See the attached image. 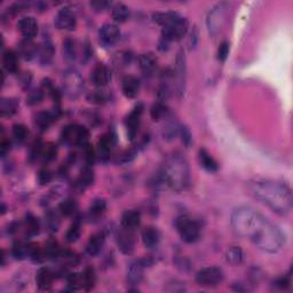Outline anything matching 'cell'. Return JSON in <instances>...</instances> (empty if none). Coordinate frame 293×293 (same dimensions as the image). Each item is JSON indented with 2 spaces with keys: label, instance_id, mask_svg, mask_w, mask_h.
I'll return each mask as SVG.
<instances>
[{
  "label": "cell",
  "instance_id": "obj_1",
  "mask_svg": "<svg viewBox=\"0 0 293 293\" xmlns=\"http://www.w3.org/2000/svg\"><path fill=\"white\" fill-rule=\"evenodd\" d=\"M230 225L237 236L263 252L276 254L284 249L286 238L282 230L252 207L242 206L234 211Z\"/></svg>",
  "mask_w": 293,
  "mask_h": 293
},
{
  "label": "cell",
  "instance_id": "obj_2",
  "mask_svg": "<svg viewBox=\"0 0 293 293\" xmlns=\"http://www.w3.org/2000/svg\"><path fill=\"white\" fill-rule=\"evenodd\" d=\"M250 192L273 212L286 215L293 206L292 192L288 184L274 180H255L249 184Z\"/></svg>",
  "mask_w": 293,
  "mask_h": 293
},
{
  "label": "cell",
  "instance_id": "obj_3",
  "mask_svg": "<svg viewBox=\"0 0 293 293\" xmlns=\"http://www.w3.org/2000/svg\"><path fill=\"white\" fill-rule=\"evenodd\" d=\"M162 182L174 192H184L192 183L189 164L181 155H172L167 157L163 165Z\"/></svg>",
  "mask_w": 293,
  "mask_h": 293
},
{
  "label": "cell",
  "instance_id": "obj_4",
  "mask_svg": "<svg viewBox=\"0 0 293 293\" xmlns=\"http://www.w3.org/2000/svg\"><path fill=\"white\" fill-rule=\"evenodd\" d=\"M154 21L162 25V38L164 41L171 42L180 40L188 31V20L176 12L155 13Z\"/></svg>",
  "mask_w": 293,
  "mask_h": 293
},
{
  "label": "cell",
  "instance_id": "obj_5",
  "mask_svg": "<svg viewBox=\"0 0 293 293\" xmlns=\"http://www.w3.org/2000/svg\"><path fill=\"white\" fill-rule=\"evenodd\" d=\"M229 12L228 2H219L211 9L206 19L207 30L213 38H215L225 26L227 22V16Z\"/></svg>",
  "mask_w": 293,
  "mask_h": 293
},
{
  "label": "cell",
  "instance_id": "obj_6",
  "mask_svg": "<svg viewBox=\"0 0 293 293\" xmlns=\"http://www.w3.org/2000/svg\"><path fill=\"white\" fill-rule=\"evenodd\" d=\"M176 227L177 233L183 242L192 244L195 243L199 238L200 235V227L195 220L187 215H181L176 219Z\"/></svg>",
  "mask_w": 293,
  "mask_h": 293
},
{
  "label": "cell",
  "instance_id": "obj_7",
  "mask_svg": "<svg viewBox=\"0 0 293 293\" xmlns=\"http://www.w3.org/2000/svg\"><path fill=\"white\" fill-rule=\"evenodd\" d=\"M63 91L70 98H77L84 90V79L75 69H69L62 78Z\"/></svg>",
  "mask_w": 293,
  "mask_h": 293
},
{
  "label": "cell",
  "instance_id": "obj_8",
  "mask_svg": "<svg viewBox=\"0 0 293 293\" xmlns=\"http://www.w3.org/2000/svg\"><path fill=\"white\" fill-rule=\"evenodd\" d=\"M223 278H225V274H223L222 269L219 267L203 268L196 274V282L206 288L219 285L223 281Z\"/></svg>",
  "mask_w": 293,
  "mask_h": 293
},
{
  "label": "cell",
  "instance_id": "obj_9",
  "mask_svg": "<svg viewBox=\"0 0 293 293\" xmlns=\"http://www.w3.org/2000/svg\"><path fill=\"white\" fill-rule=\"evenodd\" d=\"M176 71H174V77L176 81V93L179 97H182L186 88L187 80V65H186V57H184L183 51L177 53L176 62Z\"/></svg>",
  "mask_w": 293,
  "mask_h": 293
},
{
  "label": "cell",
  "instance_id": "obj_10",
  "mask_svg": "<svg viewBox=\"0 0 293 293\" xmlns=\"http://www.w3.org/2000/svg\"><path fill=\"white\" fill-rule=\"evenodd\" d=\"M54 24L59 30L74 31L77 26V20H76V15L70 8L64 7L58 12L54 20Z\"/></svg>",
  "mask_w": 293,
  "mask_h": 293
},
{
  "label": "cell",
  "instance_id": "obj_11",
  "mask_svg": "<svg viewBox=\"0 0 293 293\" xmlns=\"http://www.w3.org/2000/svg\"><path fill=\"white\" fill-rule=\"evenodd\" d=\"M98 39L104 47H111V46L117 44L120 39L119 28L116 24H111V23L102 25L100 31H98Z\"/></svg>",
  "mask_w": 293,
  "mask_h": 293
},
{
  "label": "cell",
  "instance_id": "obj_12",
  "mask_svg": "<svg viewBox=\"0 0 293 293\" xmlns=\"http://www.w3.org/2000/svg\"><path fill=\"white\" fill-rule=\"evenodd\" d=\"M117 245L124 254L133 253L136 248V237H134L133 230L125 229L121 227V230L117 234Z\"/></svg>",
  "mask_w": 293,
  "mask_h": 293
},
{
  "label": "cell",
  "instance_id": "obj_13",
  "mask_svg": "<svg viewBox=\"0 0 293 293\" xmlns=\"http://www.w3.org/2000/svg\"><path fill=\"white\" fill-rule=\"evenodd\" d=\"M142 113H143V105L137 104L126 118L125 124H126L127 136L130 137V140H134V137L137 136V130H139L140 120H141V115H142Z\"/></svg>",
  "mask_w": 293,
  "mask_h": 293
},
{
  "label": "cell",
  "instance_id": "obj_14",
  "mask_svg": "<svg viewBox=\"0 0 293 293\" xmlns=\"http://www.w3.org/2000/svg\"><path fill=\"white\" fill-rule=\"evenodd\" d=\"M91 80L97 87H104L111 80V72L104 64H98L91 72Z\"/></svg>",
  "mask_w": 293,
  "mask_h": 293
},
{
  "label": "cell",
  "instance_id": "obj_15",
  "mask_svg": "<svg viewBox=\"0 0 293 293\" xmlns=\"http://www.w3.org/2000/svg\"><path fill=\"white\" fill-rule=\"evenodd\" d=\"M147 266L146 260L133 262L127 271V283L131 285H139L143 279V271Z\"/></svg>",
  "mask_w": 293,
  "mask_h": 293
},
{
  "label": "cell",
  "instance_id": "obj_16",
  "mask_svg": "<svg viewBox=\"0 0 293 293\" xmlns=\"http://www.w3.org/2000/svg\"><path fill=\"white\" fill-rule=\"evenodd\" d=\"M18 29L25 39H32L38 32V23L34 18H23L18 23Z\"/></svg>",
  "mask_w": 293,
  "mask_h": 293
},
{
  "label": "cell",
  "instance_id": "obj_17",
  "mask_svg": "<svg viewBox=\"0 0 293 293\" xmlns=\"http://www.w3.org/2000/svg\"><path fill=\"white\" fill-rule=\"evenodd\" d=\"M121 90L125 97L134 98L140 92V80L134 76H126L121 81Z\"/></svg>",
  "mask_w": 293,
  "mask_h": 293
},
{
  "label": "cell",
  "instance_id": "obj_18",
  "mask_svg": "<svg viewBox=\"0 0 293 293\" xmlns=\"http://www.w3.org/2000/svg\"><path fill=\"white\" fill-rule=\"evenodd\" d=\"M141 223V215L139 211L127 210L121 216V227L128 230H136Z\"/></svg>",
  "mask_w": 293,
  "mask_h": 293
},
{
  "label": "cell",
  "instance_id": "obj_19",
  "mask_svg": "<svg viewBox=\"0 0 293 293\" xmlns=\"http://www.w3.org/2000/svg\"><path fill=\"white\" fill-rule=\"evenodd\" d=\"M115 143H116V137L111 133L105 134V136L101 137L98 143V153L102 159L105 160L110 157L111 150H113Z\"/></svg>",
  "mask_w": 293,
  "mask_h": 293
},
{
  "label": "cell",
  "instance_id": "obj_20",
  "mask_svg": "<svg viewBox=\"0 0 293 293\" xmlns=\"http://www.w3.org/2000/svg\"><path fill=\"white\" fill-rule=\"evenodd\" d=\"M105 242V235L103 233H97L92 235L86 244V253L88 255L94 256L101 252Z\"/></svg>",
  "mask_w": 293,
  "mask_h": 293
},
{
  "label": "cell",
  "instance_id": "obj_21",
  "mask_svg": "<svg viewBox=\"0 0 293 293\" xmlns=\"http://www.w3.org/2000/svg\"><path fill=\"white\" fill-rule=\"evenodd\" d=\"M198 160L200 166H202L205 171H207V172L215 173L219 170L218 162H216L215 158L212 157V155H211L206 149H204V148L199 149L198 151Z\"/></svg>",
  "mask_w": 293,
  "mask_h": 293
},
{
  "label": "cell",
  "instance_id": "obj_22",
  "mask_svg": "<svg viewBox=\"0 0 293 293\" xmlns=\"http://www.w3.org/2000/svg\"><path fill=\"white\" fill-rule=\"evenodd\" d=\"M141 237H142V242L144 246L148 249L156 248L160 241V234L158 232V229L151 226L146 227V228L142 230Z\"/></svg>",
  "mask_w": 293,
  "mask_h": 293
},
{
  "label": "cell",
  "instance_id": "obj_23",
  "mask_svg": "<svg viewBox=\"0 0 293 293\" xmlns=\"http://www.w3.org/2000/svg\"><path fill=\"white\" fill-rule=\"evenodd\" d=\"M139 65L144 74L153 75L157 69L158 60L153 53H144V54L140 55Z\"/></svg>",
  "mask_w": 293,
  "mask_h": 293
},
{
  "label": "cell",
  "instance_id": "obj_24",
  "mask_svg": "<svg viewBox=\"0 0 293 293\" xmlns=\"http://www.w3.org/2000/svg\"><path fill=\"white\" fill-rule=\"evenodd\" d=\"M54 274L49 268L41 267L36 273V283L40 290H48L52 286Z\"/></svg>",
  "mask_w": 293,
  "mask_h": 293
},
{
  "label": "cell",
  "instance_id": "obj_25",
  "mask_svg": "<svg viewBox=\"0 0 293 293\" xmlns=\"http://www.w3.org/2000/svg\"><path fill=\"white\" fill-rule=\"evenodd\" d=\"M20 55L26 61H31L32 59L37 57L38 47L37 45L32 41V39H24L20 42L19 45Z\"/></svg>",
  "mask_w": 293,
  "mask_h": 293
},
{
  "label": "cell",
  "instance_id": "obj_26",
  "mask_svg": "<svg viewBox=\"0 0 293 293\" xmlns=\"http://www.w3.org/2000/svg\"><path fill=\"white\" fill-rule=\"evenodd\" d=\"M2 62H4V68L9 74H16L19 71V58L18 54L12 49H8L4 53L2 57Z\"/></svg>",
  "mask_w": 293,
  "mask_h": 293
},
{
  "label": "cell",
  "instance_id": "obj_27",
  "mask_svg": "<svg viewBox=\"0 0 293 293\" xmlns=\"http://www.w3.org/2000/svg\"><path fill=\"white\" fill-rule=\"evenodd\" d=\"M78 125H68L63 128L61 134V140L62 142L69 146L76 144L77 146V139H78Z\"/></svg>",
  "mask_w": 293,
  "mask_h": 293
},
{
  "label": "cell",
  "instance_id": "obj_28",
  "mask_svg": "<svg viewBox=\"0 0 293 293\" xmlns=\"http://www.w3.org/2000/svg\"><path fill=\"white\" fill-rule=\"evenodd\" d=\"M111 16H113L114 21L117 23H124L131 18L130 8L124 4H117L113 7L111 11Z\"/></svg>",
  "mask_w": 293,
  "mask_h": 293
},
{
  "label": "cell",
  "instance_id": "obj_29",
  "mask_svg": "<svg viewBox=\"0 0 293 293\" xmlns=\"http://www.w3.org/2000/svg\"><path fill=\"white\" fill-rule=\"evenodd\" d=\"M19 109V102L15 98H5L0 102V111L2 116H13Z\"/></svg>",
  "mask_w": 293,
  "mask_h": 293
},
{
  "label": "cell",
  "instance_id": "obj_30",
  "mask_svg": "<svg viewBox=\"0 0 293 293\" xmlns=\"http://www.w3.org/2000/svg\"><path fill=\"white\" fill-rule=\"evenodd\" d=\"M54 119L55 116L52 113H39L36 117V125L40 128V131H46L48 130Z\"/></svg>",
  "mask_w": 293,
  "mask_h": 293
},
{
  "label": "cell",
  "instance_id": "obj_31",
  "mask_svg": "<svg viewBox=\"0 0 293 293\" xmlns=\"http://www.w3.org/2000/svg\"><path fill=\"white\" fill-rule=\"evenodd\" d=\"M166 115H167V107L162 101L156 102V103L151 107L150 116L153 118V120L158 121L163 119L164 117H166Z\"/></svg>",
  "mask_w": 293,
  "mask_h": 293
},
{
  "label": "cell",
  "instance_id": "obj_32",
  "mask_svg": "<svg viewBox=\"0 0 293 293\" xmlns=\"http://www.w3.org/2000/svg\"><path fill=\"white\" fill-rule=\"evenodd\" d=\"M59 209H60L62 215L65 216H70L76 213V211L78 209V204L74 198H67L60 204Z\"/></svg>",
  "mask_w": 293,
  "mask_h": 293
},
{
  "label": "cell",
  "instance_id": "obj_33",
  "mask_svg": "<svg viewBox=\"0 0 293 293\" xmlns=\"http://www.w3.org/2000/svg\"><path fill=\"white\" fill-rule=\"evenodd\" d=\"M94 182V171L90 165L85 166L80 172L79 176V184L81 187H88Z\"/></svg>",
  "mask_w": 293,
  "mask_h": 293
},
{
  "label": "cell",
  "instance_id": "obj_34",
  "mask_svg": "<svg viewBox=\"0 0 293 293\" xmlns=\"http://www.w3.org/2000/svg\"><path fill=\"white\" fill-rule=\"evenodd\" d=\"M79 237H80V221L77 219L69 227L68 232L65 234V239H67L68 243H75L78 241Z\"/></svg>",
  "mask_w": 293,
  "mask_h": 293
},
{
  "label": "cell",
  "instance_id": "obj_35",
  "mask_svg": "<svg viewBox=\"0 0 293 293\" xmlns=\"http://www.w3.org/2000/svg\"><path fill=\"white\" fill-rule=\"evenodd\" d=\"M105 210H107V203L104 199L101 198L94 199L90 206V213L93 216L102 215L105 212Z\"/></svg>",
  "mask_w": 293,
  "mask_h": 293
},
{
  "label": "cell",
  "instance_id": "obj_36",
  "mask_svg": "<svg viewBox=\"0 0 293 293\" xmlns=\"http://www.w3.org/2000/svg\"><path fill=\"white\" fill-rule=\"evenodd\" d=\"M29 249H30L29 248V245H26L22 242H18L13 245L12 254L15 259L22 260V259H24L25 256L29 255Z\"/></svg>",
  "mask_w": 293,
  "mask_h": 293
},
{
  "label": "cell",
  "instance_id": "obj_37",
  "mask_svg": "<svg viewBox=\"0 0 293 293\" xmlns=\"http://www.w3.org/2000/svg\"><path fill=\"white\" fill-rule=\"evenodd\" d=\"M227 260L232 265H239L243 261V251L238 246H233L227 252Z\"/></svg>",
  "mask_w": 293,
  "mask_h": 293
},
{
  "label": "cell",
  "instance_id": "obj_38",
  "mask_svg": "<svg viewBox=\"0 0 293 293\" xmlns=\"http://www.w3.org/2000/svg\"><path fill=\"white\" fill-rule=\"evenodd\" d=\"M179 131H180V126L176 124V121H170V123H167L165 125V127H164V132H163L164 139L166 140L176 139V137L179 134Z\"/></svg>",
  "mask_w": 293,
  "mask_h": 293
},
{
  "label": "cell",
  "instance_id": "obj_39",
  "mask_svg": "<svg viewBox=\"0 0 293 293\" xmlns=\"http://www.w3.org/2000/svg\"><path fill=\"white\" fill-rule=\"evenodd\" d=\"M57 154H58L57 146H54L53 143L42 144L40 156H42V158H44V160H46V162H51V160L55 159V158H57Z\"/></svg>",
  "mask_w": 293,
  "mask_h": 293
},
{
  "label": "cell",
  "instance_id": "obj_40",
  "mask_svg": "<svg viewBox=\"0 0 293 293\" xmlns=\"http://www.w3.org/2000/svg\"><path fill=\"white\" fill-rule=\"evenodd\" d=\"M13 137H14V139L18 141V142H24L26 137H28V130H26L24 125L16 124L13 126Z\"/></svg>",
  "mask_w": 293,
  "mask_h": 293
},
{
  "label": "cell",
  "instance_id": "obj_41",
  "mask_svg": "<svg viewBox=\"0 0 293 293\" xmlns=\"http://www.w3.org/2000/svg\"><path fill=\"white\" fill-rule=\"evenodd\" d=\"M83 277H84V289L85 290H91L94 288L95 285V281H97V277H95V273L92 268H87L83 272Z\"/></svg>",
  "mask_w": 293,
  "mask_h": 293
},
{
  "label": "cell",
  "instance_id": "obj_42",
  "mask_svg": "<svg viewBox=\"0 0 293 293\" xmlns=\"http://www.w3.org/2000/svg\"><path fill=\"white\" fill-rule=\"evenodd\" d=\"M44 252H45V256H48V258L51 259L59 258L61 254V250L59 248V244L54 241L48 242L47 244H46Z\"/></svg>",
  "mask_w": 293,
  "mask_h": 293
},
{
  "label": "cell",
  "instance_id": "obj_43",
  "mask_svg": "<svg viewBox=\"0 0 293 293\" xmlns=\"http://www.w3.org/2000/svg\"><path fill=\"white\" fill-rule=\"evenodd\" d=\"M64 55L68 60H75L76 54H77V48H76V42L71 39H67L63 42Z\"/></svg>",
  "mask_w": 293,
  "mask_h": 293
},
{
  "label": "cell",
  "instance_id": "obj_44",
  "mask_svg": "<svg viewBox=\"0 0 293 293\" xmlns=\"http://www.w3.org/2000/svg\"><path fill=\"white\" fill-rule=\"evenodd\" d=\"M44 98V93L41 90H34L29 92L28 97H26V104L29 105H35L40 103Z\"/></svg>",
  "mask_w": 293,
  "mask_h": 293
},
{
  "label": "cell",
  "instance_id": "obj_45",
  "mask_svg": "<svg viewBox=\"0 0 293 293\" xmlns=\"http://www.w3.org/2000/svg\"><path fill=\"white\" fill-rule=\"evenodd\" d=\"M69 285L74 290H78L84 288V277L83 273L81 274H71L68 278Z\"/></svg>",
  "mask_w": 293,
  "mask_h": 293
},
{
  "label": "cell",
  "instance_id": "obj_46",
  "mask_svg": "<svg viewBox=\"0 0 293 293\" xmlns=\"http://www.w3.org/2000/svg\"><path fill=\"white\" fill-rule=\"evenodd\" d=\"M229 42L228 41H222L221 44L219 45V48H218V53H216V55H218V60L220 62H226L227 59H228V55H229V51H230V47H229Z\"/></svg>",
  "mask_w": 293,
  "mask_h": 293
},
{
  "label": "cell",
  "instance_id": "obj_47",
  "mask_svg": "<svg viewBox=\"0 0 293 293\" xmlns=\"http://www.w3.org/2000/svg\"><path fill=\"white\" fill-rule=\"evenodd\" d=\"M179 134L181 137V140H182V143L188 148L193 142V137H192V133H190L189 128L187 126H180Z\"/></svg>",
  "mask_w": 293,
  "mask_h": 293
},
{
  "label": "cell",
  "instance_id": "obj_48",
  "mask_svg": "<svg viewBox=\"0 0 293 293\" xmlns=\"http://www.w3.org/2000/svg\"><path fill=\"white\" fill-rule=\"evenodd\" d=\"M87 100L90 101L91 103L101 104V103H104V102L108 100V97L103 93V92H93V93L88 95Z\"/></svg>",
  "mask_w": 293,
  "mask_h": 293
},
{
  "label": "cell",
  "instance_id": "obj_49",
  "mask_svg": "<svg viewBox=\"0 0 293 293\" xmlns=\"http://www.w3.org/2000/svg\"><path fill=\"white\" fill-rule=\"evenodd\" d=\"M26 232H28L29 235H35V234L38 233V221L36 220L34 216L29 215L28 219H26Z\"/></svg>",
  "mask_w": 293,
  "mask_h": 293
},
{
  "label": "cell",
  "instance_id": "obj_50",
  "mask_svg": "<svg viewBox=\"0 0 293 293\" xmlns=\"http://www.w3.org/2000/svg\"><path fill=\"white\" fill-rule=\"evenodd\" d=\"M47 226L49 227V229L52 230V232H57L59 226H60V221H59V218L57 215H54V213H48L47 215Z\"/></svg>",
  "mask_w": 293,
  "mask_h": 293
},
{
  "label": "cell",
  "instance_id": "obj_51",
  "mask_svg": "<svg viewBox=\"0 0 293 293\" xmlns=\"http://www.w3.org/2000/svg\"><path fill=\"white\" fill-rule=\"evenodd\" d=\"M38 180L40 184H47L52 180V173L48 170H41L38 174Z\"/></svg>",
  "mask_w": 293,
  "mask_h": 293
},
{
  "label": "cell",
  "instance_id": "obj_52",
  "mask_svg": "<svg viewBox=\"0 0 293 293\" xmlns=\"http://www.w3.org/2000/svg\"><path fill=\"white\" fill-rule=\"evenodd\" d=\"M84 148H85V155H86L87 165H92V164L94 163V159H95V154H94L93 148H92V146L90 143H88L87 146L84 147Z\"/></svg>",
  "mask_w": 293,
  "mask_h": 293
},
{
  "label": "cell",
  "instance_id": "obj_53",
  "mask_svg": "<svg viewBox=\"0 0 293 293\" xmlns=\"http://www.w3.org/2000/svg\"><path fill=\"white\" fill-rule=\"evenodd\" d=\"M290 284H291V275L290 274L282 276V277H279L277 281H276V285L281 289H286Z\"/></svg>",
  "mask_w": 293,
  "mask_h": 293
},
{
  "label": "cell",
  "instance_id": "obj_54",
  "mask_svg": "<svg viewBox=\"0 0 293 293\" xmlns=\"http://www.w3.org/2000/svg\"><path fill=\"white\" fill-rule=\"evenodd\" d=\"M91 6L94 8V11L102 12L104 9H107L110 6V2L108 1H93L91 2Z\"/></svg>",
  "mask_w": 293,
  "mask_h": 293
},
{
  "label": "cell",
  "instance_id": "obj_55",
  "mask_svg": "<svg viewBox=\"0 0 293 293\" xmlns=\"http://www.w3.org/2000/svg\"><path fill=\"white\" fill-rule=\"evenodd\" d=\"M11 150V142L8 140H2L1 143H0V153H1V156L5 157L6 155L9 153Z\"/></svg>",
  "mask_w": 293,
  "mask_h": 293
}]
</instances>
